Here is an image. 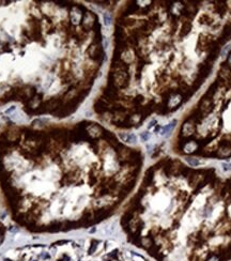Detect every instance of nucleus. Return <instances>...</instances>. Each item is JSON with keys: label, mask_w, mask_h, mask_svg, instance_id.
Here are the masks:
<instances>
[{"label": "nucleus", "mask_w": 231, "mask_h": 261, "mask_svg": "<svg viewBox=\"0 0 231 261\" xmlns=\"http://www.w3.org/2000/svg\"><path fill=\"white\" fill-rule=\"evenodd\" d=\"M156 123H157L156 120H152L151 122H150V124H149V126H148V127H149V129H151V127H153L154 125L156 124Z\"/></svg>", "instance_id": "6e6552de"}, {"label": "nucleus", "mask_w": 231, "mask_h": 261, "mask_svg": "<svg viewBox=\"0 0 231 261\" xmlns=\"http://www.w3.org/2000/svg\"><path fill=\"white\" fill-rule=\"evenodd\" d=\"M176 123H177V120H173L172 122H170L168 125H166V126H164L163 129H162V132L161 134L162 135H166L167 133H170L172 131V129L176 126Z\"/></svg>", "instance_id": "7ed1b4c3"}, {"label": "nucleus", "mask_w": 231, "mask_h": 261, "mask_svg": "<svg viewBox=\"0 0 231 261\" xmlns=\"http://www.w3.org/2000/svg\"><path fill=\"white\" fill-rule=\"evenodd\" d=\"M222 167H223V170L224 171H230L231 170V162L230 163H223Z\"/></svg>", "instance_id": "0eeeda50"}, {"label": "nucleus", "mask_w": 231, "mask_h": 261, "mask_svg": "<svg viewBox=\"0 0 231 261\" xmlns=\"http://www.w3.org/2000/svg\"><path fill=\"white\" fill-rule=\"evenodd\" d=\"M104 44H105V48L107 47V45H108V42H107V39H104Z\"/></svg>", "instance_id": "9d476101"}, {"label": "nucleus", "mask_w": 231, "mask_h": 261, "mask_svg": "<svg viewBox=\"0 0 231 261\" xmlns=\"http://www.w3.org/2000/svg\"><path fill=\"white\" fill-rule=\"evenodd\" d=\"M119 137H120L123 141L129 142V143H135L137 141V137L134 134H120Z\"/></svg>", "instance_id": "f257e3e1"}, {"label": "nucleus", "mask_w": 231, "mask_h": 261, "mask_svg": "<svg viewBox=\"0 0 231 261\" xmlns=\"http://www.w3.org/2000/svg\"><path fill=\"white\" fill-rule=\"evenodd\" d=\"M206 261H222V259H220V257L217 256V255H211V256L206 259Z\"/></svg>", "instance_id": "423d86ee"}, {"label": "nucleus", "mask_w": 231, "mask_h": 261, "mask_svg": "<svg viewBox=\"0 0 231 261\" xmlns=\"http://www.w3.org/2000/svg\"><path fill=\"white\" fill-rule=\"evenodd\" d=\"M103 18H104V25L105 26L110 25L111 21H112V18H111L110 14H109V13H104V14H103Z\"/></svg>", "instance_id": "20e7f679"}, {"label": "nucleus", "mask_w": 231, "mask_h": 261, "mask_svg": "<svg viewBox=\"0 0 231 261\" xmlns=\"http://www.w3.org/2000/svg\"><path fill=\"white\" fill-rule=\"evenodd\" d=\"M150 136H151V135H150L149 132H143V133H141L140 138H141V140H142V141H148V140H149V138H150Z\"/></svg>", "instance_id": "39448f33"}, {"label": "nucleus", "mask_w": 231, "mask_h": 261, "mask_svg": "<svg viewBox=\"0 0 231 261\" xmlns=\"http://www.w3.org/2000/svg\"><path fill=\"white\" fill-rule=\"evenodd\" d=\"M13 110H15V106H12L10 109H8V110L5 111V114H10V112H11V111H13Z\"/></svg>", "instance_id": "1a4fd4ad"}, {"label": "nucleus", "mask_w": 231, "mask_h": 261, "mask_svg": "<svg viewBox=\"0 0 231 261\" xmlns=\"http://www.w3.org/2000/svg\"><path fill=\"white\" fill-rule=\"evenodd\" d=\"M185 161L192 167H196V166H199L203 164V162L200 161L199 159H196V157H185Z\"/></svg>", "instance_id": "f03ea898"}]
</instances>
